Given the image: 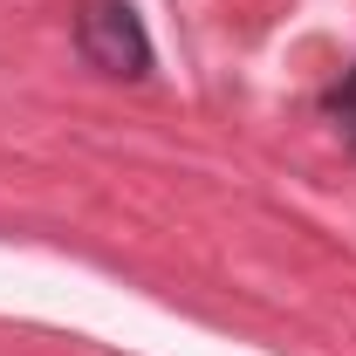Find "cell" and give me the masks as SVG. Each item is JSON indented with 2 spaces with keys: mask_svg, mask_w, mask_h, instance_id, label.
<instances>
[{
  "mask_svg": "<svg viewBox=\"0 0 356 356\" xmlns=\"http://www.w3.org/2000/svg\"><path fill=\"white\" fill-rule=\"evenodd\" d=\"M350 144H356V124H350Z\"/></svg>",
  "mask_w": 356,
  "mask_h": 356,
  "instance_id": "3",
  "label": "cell"
},
{
  "mask_svg": "<svg viewBox=\"0 0 356 356\" xmlns=\"http://www.w3.org/2000/svg\"><path fill=\"white\" fill-rule=\"evenodd\" d=\"M76 48H83L103 76H124V83L151 76V35H144L131 0H89L83 14H76Z\"/></svg>",
  "mask_w": 356,
  "mask_h": 356,
  "instance_id": "1",
  "label": "cell"
},
{
  "mask_svg": "<svg viewBox=\"0 0 356 356\" xmlns=\"http://www.w3.org/2000/svg\"><path fill=\"white\" fill-rule=\"evenodd\" d=\"M329 103H336V110H356V76H350V83H343V89H336Z\"/></svg>",
  "mask_w": 356,
  "mask_h": 356,
  "instance_id": "2",
  "label": "cell"
}]
</instances>
